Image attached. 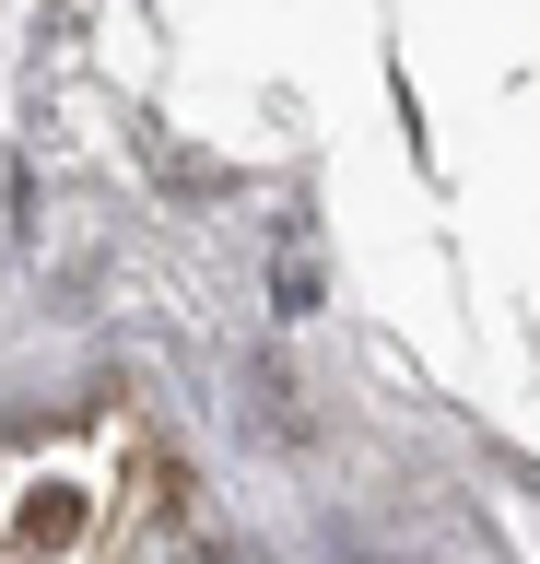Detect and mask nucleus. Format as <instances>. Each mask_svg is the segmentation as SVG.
Instances as JSON below:
<instances>
[{"label":"nucleus","instance_id":"f257e3e1","mask_svg":"<svg viewBox=\"0 0 540 564\" xmlns=\"http://www.w3.org/2000/svg\"><path fill=\"white\" fill-rule=\"evenodd\" d=\"M71 529H82L71 494H36V506H24V541H71Z\"/></svg>","mask_w":540,"mask_h":564}]
</instances>
